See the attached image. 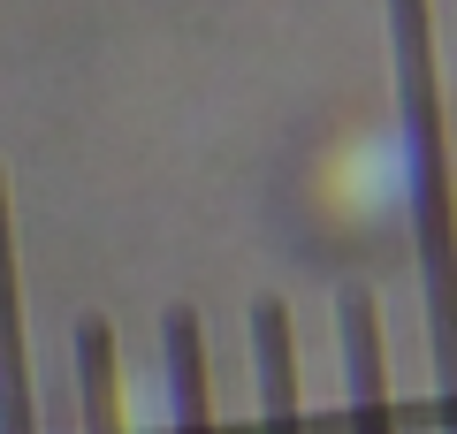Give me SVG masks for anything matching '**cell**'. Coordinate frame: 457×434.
<instances>
[{
    "label": "cell",
    "instance_id": "cell-1",
    "mask_svg": "<svg viewBox=\"0 0 457 434\" xmlns=\"http://www.w3.org/2000/svg\"><path fill=\"white\" fill-rule=\"evenodd\" d=\"M396 92H404V161H411V244H420V297H427V358H435V427L457 434V191H450V138H442V84H435V8L389 0Z\"/></svg>",
    "mask_w": 457,
    "mask_h": 434
},
{
    "label": "cell",
    "instance_id": "cell-3",
    "mask_svg": "<svg viewBox=\"0 0 457 434\" xmlns=\"http://www.w3.org/2000/svg\"><path fill=\"white\" fill-rule=\"evenodd\" d=\"M343 396H351V434H396L389 366H381V313L366 289H343Z\"/></svg>",
    "mask_w": 457,
    "mask_h": 434
},
{
    "label": "cell",
    "instance_id": "cell-4",
    "mask_svg": "<svg viewBox=\"0 0 457 434\" xmlns=\"http://www.w3.org/2000/svg\"><path fill=\"white\" fill-rule=\"evenodd\" d=\"M252 366H260V427L305 434V412H297V343H290V305L282 297L252 305Z\"/></svg>",
    "mask_w": 457,
    "mask_h": 434
},
{
    "label": "cell",
    "instance_id": "cell-5",
    "mask_svg": "<svg viewBox=\"0 0 457 434\" xmlns=\"http://www.w3.org/2000/svg\"><path fill=\"white\" fill-rule=\"evenodd\" d=\"M161 351H168V412L176 434H213V396H206V328L191 305L161 313Z\"/></svg>",
    "mask_w": 457,
    "mask_h": 434
},
{
    "label": "cell",
    "instance_id": "cell-2",
    "mask_svg": "<svg viewBox=\"0 0 457 434\" xmlns=\"http://www.w3.org/2000/svg\"><path fill=\"white\" fill-rule=\"evenodd\" d=\"M0 434H38L31 343H23V282H16V229H8V176H0Z\"/></svg>",
    "mask_w": 457,
    "mask_h": 434
},
{
    "label": "cell",
    "instance_id": "cell-6",
    "mask_svg": "<svg viewBox=\"0 0 457 434\" xmlns=\"http://www.w3.org/2000/svg\"><path fill=\"white\" fill-rule=\"evenodd\" d=\"M77 396L84 434H122V358H114V328L99 313L77 321Z\"/></svg>",
    "mask_w": 457,
    "mask_h": 434
}]
</instances>
